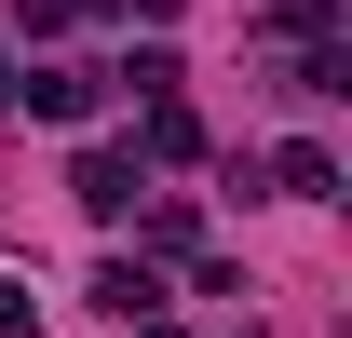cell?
<instances>
[{"label":"cell","instance_id":"obj_1","mask_svg":"<svg viewBox=\"0 0 352 338\" xmlns=\"http://www.w3.org/2000/svg\"><path fill=\"white\" fill-rule=\"evenodd\" d=\"M41 122H95V68H41V82H14Z\"/></svg>","mask_w":352,"mask_h":338},{"label":"cell","instance_id":"obj_2","mask_svg":"<svg viewBox=\"0 0 352 338\" xmlns=\"http://www.w3.org/2000/svg\"><path fill=\"white\" fill-rule=\"evenodd\" d=\"M95 311H122V325H135V311H163V284H149V257H109V271H95Z\"/></svg>","mask_w":352,"mask_h":338},{"label":"cell","instance_id":"obj_3","mask_svg":"<svg viewBox=\"0 0 352 338\" xmlns=\"http://www.w3.org/2000/svg\"><path fill=\"white\" fill-rule=\"evenodd\" d=\"M271 176H285V203H339V163H325L311 135H298V149H285V163H271Z\"/></svg>","mask_w":352,"mask_h":338},{"label":"cell","instance_id":"obj_4","mask_svg":"<svg viewBox=\"0 0 352 338\" xmlns=\"http://www.w3.org/2000/svg\"><path fill=\"white\" fill-rule=\"evenodd\" d=\"M82 203H95V216H122V203H135V163H122V149H95V163H82Z\"/></svg>","mask_w":352,"mask_h":338},{"label":"cell","instance_id":"obj_5","mask_svg":"<svg viewBox=\"0 0 352 338\" xmlns=\"http://www.w3.org/2000/svg\"><path fill=\"white\" fill-rule=\"evenodd\" d=\"M0 338H41V311H28V284H0Z\"/></svg>","mask_w":352,"mask_h":338},{"label":"cell","instance_id":"obj_6","mask_svg":"<svg viewBox=\"0 0 352 338\" xmlns=\"http://www.w3.org/2000/svg\"><path fill=\"white\" fill-rule=\"evenodd\" d=\"M0 109H14V54H0Z\"/></svg>","mask_w":352,"mask_h":338}]
</instances>
